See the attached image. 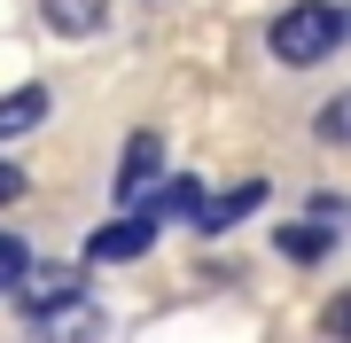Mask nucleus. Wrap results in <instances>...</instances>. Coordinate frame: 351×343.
<instances>
[{
  "label": "nucleus",
  "instance_id": "nucleus-1",
  "mask_svg": "<svg viewBox=\"0 0 351 343\" xmlns=\"http://www.w3.org/2000/svg\"><path fill=\"white\" fill-rule=\"evenodd\" d=\"M265 47H274V63H289V71H313V63H328V55L343 47V8H328V0H297V8L274 16Z\"/></svg>",
  "mask_w": 351,
  "mask_h": 343
},
{
  "label": "nucleus",
  "instance_id": "nucleus-2",
  "mask_svg": "<svg viewBox=\"0 0 351 343\" xmlns=\"http://www.w3.org/2000/svg\"><path fill=\"white\" fill-rule=\"evenodd\" d=\"M156 227H164V218H156V203H149V211H125V218H110V227L86 242V257H94V266H125V257H149Z\"/></svg>",
  "mask_w": 351,
  "mask_h": 343
},
{
  "label": "nucleus",
  "instance_id": "nucleus-3",
  "mask_svg": "<svg viewBox=\"0 0 351 343\" xmlns=\"http://www.w3.org/2000/svg\"><path fill=\"white\" fill-rule=\"evenodd\" d=\"M78 289H86V273L78 266H39V273H24V305L47 320V312H63V305H78Z\"/></svg>",
  "mask_w": 351,
  "mask_h": 343
},
{
  "label": "nucleus",
  "instance_id": "nucleus-4",
  "mask_svg": "<svg viewBox=\"0 0 351 343\" xmlns=\"http://www.w3.org/2000/svg\"><path fill=\"white\" fill-rule=\"evenodd\" d=\"M258 203H265V179H242V188H226L219 203H203V211H195V227H203V234H226V227H242Z\"/></svg>",
  "mask_w": 351,
  "mask_h": 343
},
{
  "label": "nucleus",
  "instance_id": "nucleus-5",
  "mask_svg": "<svg viewBox=\"0 0 351 343\" xmlns=\"http://www.w3.org/2000/svg\"><path fill=\"white\" fill-rule=\"evenodd\" d=\"M156 164H164V140L156 133H133L125 140V164H117V203H133V195L156 179Z\"/></svg>",
  "mask_w": 351,
  "mask_h": 343
},
{
  "label": "nucleus",
  "instance_id": "nucleus-6",
  "mask_svg": "<svg viewBox=\"0 0 351 343\" xmlns=\"http://www.w3.org/2000/svg\"><path fill=\"white\" fill-rule=\"evenodd\" d=\"M32 125H47V86L0 94V140H16V133H32Z\"/></svg>",
  "mask_w": 351,
  "mask_h": 343
},
{
  "label": "nucleus",
  "instance_id": "nucleus-7",
  "mask_svg": "<svg viewBox=\"0 0 351 343\" xmlns=\"http://www.w3.org/2000/svg\"><path fill=\"white\" fill-rule=\"evenodd\" d=\"M39 16H47L63 39H94L101 31V0H39Z\"/></svg>",
  "mask_w": 351,
  "mask_h": 343
},
{
  "label": "nucleus",
  "instance_id": "nucleus-8",
  "mask_svg": "<svg viewBox=\"0 0 351 343\" xmlns=\"http://www.w3.org/2000/svg\"><path fill=\"white\" fill-rule=\"evenodd\" d=\"M328 242H336V234L304 218V227H281V257H297V266H304V257H328Z\"/></svg>",
  "mask_w": 351,
  "mask_h": 343
},
{
  "label": "nucleus",
  "instance_id": "nucleus-9",
  "mask_svg": "<svg viewBox=\"0 0 351 343\" xmlns=\"http://www.w3.org/2000/svg\"><path fill=\"white\" fill-rule=\"evenodd\" d=\"M24 273H32V250L16 234H0V289H24Z\"/></svg>",
  "mask_w": 351,
  "mask_h": 343
},
{
  "label": "nucleus",
  "instance_id": "nucleus-10",
  "mask_svg": "<svg viewBox=\"0 0 351 343\" xmlns=\"http://www.w3.org/2000/svg\"><path fill=\"white\" fill-rule=\"evenodd\" d=\"M320 140H343L351 149V94H336V102L320 110Z\"/></svg>",
  "mask_w": 351,
  "mask_h": 343
},
{
  "label": "nucleus",
  "instance_id": "nucleus-11",
  "mask_svg": "<svg viewBox=\"0 0 351 343\" xmlns=\"http://www.w3.org/2000/svg\"><path fill=\"white\" fill-rule=\"evenodd\" d=\"M320 328H328V335H336V343H351V289H343V296H336V305H328V312H320Z\"/></svg>",
  "mask_w": 351,
  "mask_h": 343
},
{
  "label": "nucleus",
  "instance_id": "nucleus-12",
  "mask_svg": "<svg viewBox=\"0 0 351 343\" xmlns=\"http://www.w3.org/2000/svg\"><path fill=\"white\" fill-rule=\"evenodd\" d=\"M16 195H24V172H16V164H0V203H16Z\"/></svg>",
  "mask_w": 351,
  "mask_h": 343
},
{
  "label": "nucleus",
  "instance_id": "nucleus-13",
  "mask_svg": "<svg viewBox=\"0 0 351 343\" xmlns=\"http://www.w3.org/2000/svg\"><path fill=\"white\" fill-rule=\"evenodd\" d=\"M343 31H351V8H343Z\"/></svg>",
  "mask_w": 351,
  "mask_h": 343
}]
</instances>
